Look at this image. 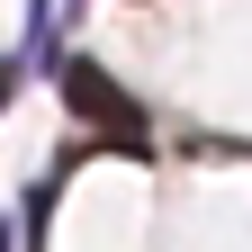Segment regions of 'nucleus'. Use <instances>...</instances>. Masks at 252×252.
<instances>
[{"instance_id": "obj_1", "label": "nucleus", "mask_w": 252, "mask_h": 252, "mask_svg": "<svg viewBox=\"0 0 252 252\" xmlns=\"http://www.w3.org/2000/svg\"><path fill=\"white\" fill-rule=\"evenodd\" d=\"M63 108H72L81 126H99V135H117V144H144V117H135V99L99 72V63H63Z\"/></svg>"}, {"instance_id": "obj_2", "label": "nucleus", "mask_w": 252, "mask_h": 252, "mask_svg": "<svg viewBox=\"0 0 252 252\" xmlns=\"http://www.w3.org/2000/svg\"><path fill=\"white\" fill-rule=\"evenodd\" d=\"M9 90H18V63H9V54H0V108H9Z\"/></svg>"}]
</instances>
